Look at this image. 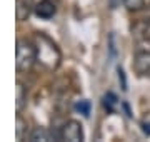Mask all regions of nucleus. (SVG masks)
<instances>
[{
    "mask_svg": "<svg viewBox=\"0 0 150 142\" xmlns=\"http://www.w3.org/2000/svg\"><path fill=\"white\" fill-rule=\"evenodd\" d=\"M33 44L37 49V64L47 69V70H55L60 64V50L54 44L52 38H48L45 33L37 32Z\"/></svg>",
    "mask_w": 150,
    "mask_h": 142,
    "instance_id": "obj_1",
    "label": "nucleus"
},
{
    "mask_svg": "<svg viewBox=\"0 0 150 142\" xmlns=\"http://www.w3.org/2000/svg\"><path fill=\"white\" fill-rule=\"evenodd\" d=\"M37 62V49L35 44L18 38L17 40V47H15V65L17 70L20 72H27L33 67V64Z\"/></svg>",
    "mask_w": 150,
    "mask_h": 142,
    "instance_id": "obj_2",
    "label": "nucleus"
},
{
    "mask_svg": "<svg viewBox=\"0 0 150 142\" xmlns=\"http://www.w3.org/2000/svg\"><path fill=\"white\" fill-rule=\"evenodd\" d=\"M60 141H69V142H82L83 141V129H82L80 122L77 120H69L65 122L59 134Z\"/></svg>",
    "mask_w": 150,
    "mask_h": 142,
    "instance_id": "obj_3",
    "label": "nucleus"
},
{
    "mask_svg": "<svg viewBox=\"0 0 150 142\" xmlns=\"http://www.w3.org/2000/svg\"><path fill=\"white\" fill-rule=\"evenodd\" d=\"M132 37L135 42L150 44V18H139L132 23Z\"/></svg>",
    "mask_w": 150,
    "mask_h": 142,
    "instance_id": "obj_4",
    "label": "nucleus"
},
{
    "mask_svg": "<svg viewBox=\"0 0 150 142\" xmlns=\"http://www.w3.org/2000/svg\"><path fill=\"white\" fill-rule=\"evenodd\" d=\"M134 70L140 77H150V52H139L134 59Z\"/></svg>",
    "mask_w": 150,
    "mask_h": 142,
    "instance_id": "obj_5",
    "label": "nucleus"
},
{
    "mask_svg": "<svg viewBox=\"0 0 150 142\" xmlns=\"http://www.w3.org/2000/svg\"><path fill=\"white\" fill-rule=\"evenodd\" d=\"M33 10H35V15H37L38 18L48 20V18H52V17L55 15L57 5H55L52 0H42V2H38L37 5L33 7Z\"/></svg>",
    "mask_w": 150,
    "mask_h": 142,
    "instance_id": "obj_6",
    "label": "nucleus"
},
{
    "mask_svg": "<svg viewBox=\"0 0 150 142\" xmlns=\"http://www.w3.org/2000/svg\"><path fill=\"white\" fill-rule=\"evenodd\" d=\"M32 2L30 0H17V9H15V13H17V20L18 22H23L27 20L30 13H32Z\"/></svg>",
    "mask_w": 150,
    "mask_h": 142,
    "instance_id": "obj_7",
    "label": "nucleus"
},
{
    "mask_svg": "<svg viewBox=\"0 0 150 142\" xmlns=\"http://www.w3.org/2000/svg\"><path fill=\"white\" fill-rule=\"evenodd\" d=\"M28 141H32V142H38V141L48 142V141H54V136H52L48 131H45L43 127H37V129H33V131L30 132Z\"/></svg>",
    "mask_w": 150,
    "mask_h": 142,
    "instance_id": "obj_8",
    "label": "nucleus"
},
{
    "mask_svg": "<svg viewBox=\"0 0 150 142\" xmlns=\"http://www.w3.org/2000/svg\"><path fill=\"white\" fill-rule=\"evenodd\" d=\"M17 102H15V105H17V112L20 114L22 112V109L25 107V102H27V95H25V89H23V85H22L20 82L17 84Z\"/></svg>",
    "mask_w": 150,
    "mask_h": 142,
    "instance_id": "obj_9",
    "label": "nucleus"
},
{
    "mask_svg": "<svg viewBox=\"0 0 150 142\" xmlns=\"http://www.w3.org/2000/svg\"><path fill=\"white\" fill-rule=\"evenodd\" d=\"M117 97H115V94H112V92H108V94H105L103 95V107L108 110V112H113L115 110V105H117Z\"/></svg>",
    "mask_w": 150,
    "mask_h": 142,
    "instance_id": "obj_10",
    "label": "nucleus"
},
{
    "mask_svg": "<svg viewBox=\"0 0 150 142\" xmlns=\"http://www.w3.org/2000/svg\"><path fill=\"white\" fill-rule=\"evenodd\" d=\"M122 4L130 12H137V10H140V9L145 7V0H122Z\"/></svg>",
    "mask_w": 150,
    "mask_h": 142,
    "instance_id": "obj_11",
    "label": "nucleus"
},
{
    "mask_svg": "<svg viewBox=\"0 0 150 142\" xmlns=\"http://www.w3.org/2000/svg\"><path fill=\"white\" fill-rule=\"evenodd\" d=\"M75 110L87 117V115L90 114V102H88V100H80V102H77V104H75Z\"/></svg>",
    "mask_w": 150,
    "mask_h": 142,
    "instance_id": "obj_12",
    "label": "nucleus"
},
{
    "mask_svg": "<svg viewBox=\"0 0 150 142\" xmlns=\"http://www.w3.org/2000/svg\"><path fill=\"white\" fill-rule=\"evenodd\" d=\"M25 129H27V124H25V120L22 119L20 115H17V139H18V141H22V139H23V131H25Z\"/></svg>",
    "mask_w": 150,
    "mask_h": 142,
    "instance_id": "obj_13",
    "label": "nucleus"
},
{
    "mask_svg": "<svg viewBox=\"0 0 150 142\" xmlns=\"http://www.w3.org/2000/svg\"><path fill=\"white\" fill-rule=\"evenodd\" d=\"M144 132L145 134H150V124H144Z\"/></svg>",
    "mask_w": 150,
    "mask_h": 142,
    "instance_id": "obj_14",
    "label": "nucleus"
}]
</instances>
